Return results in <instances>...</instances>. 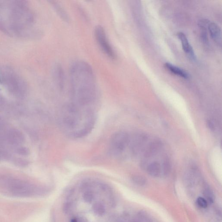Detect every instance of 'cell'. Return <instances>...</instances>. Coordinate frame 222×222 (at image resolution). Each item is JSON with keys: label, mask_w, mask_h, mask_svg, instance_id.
<instances>
[{"label": "cell", "mask_w": 222, "mask_h": 222, "mask_svg": "<svg viewBox=\"0 0 222 222\" xmlns=\"http://www.w3.org/2000/svg\"><path fill=\"white\" fill-rule=\"evenodd\" d=\"M95 114L89 106L71 103L63 105L59 112L61 129L69 137L74 139L88 135L95 123Z\"/></svg>", "instance_id": "6da1fadb"}, {"label": "cell", "mask_w": 222, "mask_h": 222, "mask_svg": "<svg viewBox=\"0 0 222 222\" xmlns=\"http://www.w3.org/2000/svg\"><path fill=\"white\" fill-rule=\"evenodd\" d=\"M72 103L89 106L96 95V79L93 69L87 62H75L70 71Z\"/></svg>", "instance_id": "7a4b0ae2"}, {"label": "cell", "mask_w": 222, "mask_h": 222, "mask_svg": "<svg viewBox=\"0 0 222 222\" xmlns=\"http://www.w3.org/2000/svg\"><path fill=\"white\" fill-rule=\"evenodd\" d=\"M129 135L124 131L115 133L111 138L110 144L111 155L116 158H121L130 144Z\"/></svg>", "instance_id": "3957f363"}, {"label": "cell", "mask_w": 222, "mask_h": 222, "mask_svg": "<svg viewBox=\"0 0 222 222\" xmlns=\"http://www.w3.org/2000/svg\"><path fill=\"white\" fill-rule=\"evenodd\" d=\"M95 38L100 48L105 55L112 59L115 58V54L106 35L105 30L102 26H96L94 30Z\"/></svg>", "instance_id": "277c9868"}, {"label": "cell", "mask_w": 222, "mask_h": 222, "mask_svg": "<svg viewBox=\"0 0 222 222\" xmlns=\"http://www.w3.org/2000/svg\"><path fill=\"white\" fill-rule=\"evenodd\" d=\"M4 188L7 194L19 197L31 196L37 194V191L33 186L17 182L10 184Z\"/></svg>", "instance_id": "5b68a950"}, {"label": "cell", "mask_w": 222, "mask_h": 222, "mask_svg": "<svg viewBox=\"0 0 222 222\" xmlns=\"http://www.w3.org/2000/svg\"><path fill=\"white\" fill-rule=\"evenodd\" d=\"M177 36L178 37L182 44L183 49L184 51L188 55V56L192 59H195L194 52L193 50L192 46L189 44L188 39L185 34L183 33L180 32L177 33Z\"/></svg>", "instance_id": "8992f818"}, {"label": "cell", "mask_w": 222, "mask_h": 222, "mask_svg": "<svg viewBox=\"0 0 222 222\" xmlns=\"http://www.w3.org/2000/svg\"><path fill=\"white\" fill-rule=\"evenodd\" d=\"M210 35L213 40L218 45L221 46V28L215 23L210 22L208 27Z\"/></svg>", "instance_id": "52a82bcc"}, {"label": "cell", "mask_w": 222, "mask_h": 222, "mask_svg": "<svg viewBox=\"0 0 222 222\" xmlns=\"http://www.w3.org/2000/svg\"><path fill=\"white\" fill-rule=\"evenodd\" d=\"M162 143L159 140H155L147 146L144 151V156L145 157H152L157 153L161 148Z\"/></svg>", "instance_id": "ba28073f"}, {"label": "cell", "mask_w": 222, "mask_h": 222, "mask_svg": "<svg viewBox=\"0 0 222 222\" xmlns=\"http://www.w3.org/2000/svg\"><path fill=\"white\" fill-rule=\"evenodd\" d=\"M165 67L168 70L173 74L178 75L180 77L186 79H188L189 77V74L186 71L171 63L166 62L165 63Z\"/></svg>", "instance_id": "9c48e42d"}, {"label": "cell", "mask_w": 222, "mask_h": 222, "mask_svg": "<svg viewBox=\"0 0 222 222\" xmlns=\"http://www.w3.org/2000/svg\"><path fill=\"white\" fill-rule=\"evenodd\" d=\"M147 172L152 177H157L160 176L161 173V167L157 161H154L149 164L147 168Z\"/></svg>", "instance_id": "30bf717a"}, {"label": "cell", "mask_w": 222, "mask_h": 222, "mask_svg": "<svg viewBox=\"0 0 222 222\" xmlns=\"http://www.w3.org/2000/svg\"><path fill=\"white\" fill-rule=\"evenodd\" d=\"M93 209L95 213L99 216H102L105 214V206L101 202H97L94 204Z\"/></svg>", "instance_id": "8fae6325"}, {"label": "cell", "mask_w": 222, "mask_h": 222, "mask_svg": "<svg viewBox=\"0 0 222 222\" xmlns=\"http://www.w3.org/2000/svg\"><path fill=\"white\" fill-rule=\"evenodd\" d=\"M56 80L60 88L63 86V75L62 69L59 67L56 68Z\"/></svg>", "instance_id": "7c38bea8"}, {"label": "cell", "mask_w": 222, "mask_h": 222, "mask_svg": "<svg viewBox=\"0 0 222 222\" xmlns=\"http://www.w3.org/2000/svg\"><path fill=\"white\" fill-rule=\"evenodd\" d=\"M53 5L55 9L56 12L59 15V16L65 21H68V17L67 13L64 11L63 8L61 7L60 5L56 2L53 3Z\"/></svg>", "instance_id": "4fadbf2b"}, {"label": "cell", "mask_w": 222, "mask_h": 222, "mask_svg": "<svg viewBox=\"0 0 222 222\" xmlns=\"http://www.w3.org/2000/svg\"><path fill=\"white\" fill-rule=\"evenodd\" d=\"M132 181L136 184L141 186L145 185L147 183V180L143 176L135 175L132 177Z\"/></svg>", "instance_id": "5bb4252c"}, {"label": "cell", "mask_w": 222, "mask_h": 222, "mask_svg": "<svg viewBox=\"0 0 222 222\" xmlns=\"http://www.w3.org/2000/svg\"><path fill=\"white\" fill-rule=\"evenodd\" d=\"M170 169V160L168 158L166 157L164 160L163 164V172L165 175L169 173Z\"/></svg>", "instance_id": "9a60e30c"}, {"label": "cell", "mask_w": 222, "mask_h": 222, "mask_svg": "<svg viewBox=\"0 0 222 222\" xmlns=\"http://www.w3.org/2000/svg\"><path fill=\"white\" fill-rule=\"evenodd\" d=\"M84 200L86 202L90 203L94 199V195L93 192L91 191H87L85 192L83 196Z\"/></svg>", "instance_id": "2e32d148"}, {"label": "cell", "mask_w": 222, "mask_h": 222, "mask_svg": "<svg viewBox=\"0 0 222 222\" xmlns=\"http://www.w3.org/2000/svg\"><path fill=\"white\" fill-rule=\"evenodd\" d=\"M197 204L202 208H206L208 205L207 201L204 197H199L196 200Z\"/></svg>", "instance_id": "e0dca14e"}, {"label": "cell", "mask_w": 222, "mask_h": 222, "mask_svg": "<svg viewBox=\"0 0 222 222\" xmlns=\"http://www.w3.org/2000/svg\"><path fill=\"white\" fill-rule=\"evenodd\" d=\"M204 193H205V194L206 195V197L207 198V200H208L209 202H212L213 198L212 194V192L209 189H206L204 191Z\"/></svg>", "instance_id": "ac0fdd59"}, {"label": "cell", "mask_w": 222, "mask_h": 222, "mask_svg": "<svg viewBox=\"0 0 222 222\" xmlns=\"http://www.w3.org/2000/svg\"><path fill=\"white\" fill-rule=\"evenodd\" d=\"M207 126L208 127V128H209L211 131H213L215 130V128L214 124H213L210 120H208L207 121Z\"/></svg>", "instance_id": "d6986e66"}, {"label": "cell", "mask_w": 222, "mask_h": 222, "mask_svg": "<svg viewBox=\"0 0 222 222\" xmlns=\"http://www.w3.org/2000/svg\"><path fill=\"white\" fill-rule=\"evenodd\" d=\"M70 222H78V221L76 218H74L71 220Z\"/></svg>", "instance_id": "ffe728a7"}, {"label": "cell", "mask_w": 222, "mask_h": 222, "mask_svg": "<svg viewBox=\"0 0 222 222\" xmlns=\"http://www.w3.org/2000/svg\"><path fill=\"white\" fill-rule=\"evenodd\" d=\"M0 81H1V79H0Z\"/></svg>", "instance_id": "44dd1931"}]
</instances>
